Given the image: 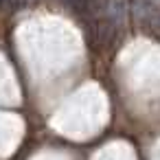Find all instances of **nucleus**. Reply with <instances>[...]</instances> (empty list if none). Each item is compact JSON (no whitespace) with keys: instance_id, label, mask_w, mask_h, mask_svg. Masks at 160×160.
Listing matches in <instances>:
<instances>
[{"instance_id":"f257e3e1","label":"nucleus","mask_w":160,"mask_h":160,"mask_svg":"<svg viewBox=\"0 0 160 160\" xmlns=\"http://www.w3.org/2000/svg\"><path fill=\"white\" fill-rule=\"evenodd\" d=\"M7 2H9L11 7H16V9H22V7H29L33 0H7Z\"/></svg>"},{"instance_id":"f03ea898","label":"nucleus","mask_w":160,"mask_h":160,"mask_svg":"<svg viewBox=\"0 0 160 160\" xmlns=\"http://www.w3.org/2000/svg\"><path fill=\"white\" fill-rule=\"evenodd\" d=\"M2 2H5V0H0V5H2Z\"/></svg>"}]
</instances>
